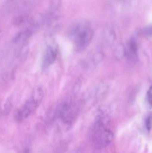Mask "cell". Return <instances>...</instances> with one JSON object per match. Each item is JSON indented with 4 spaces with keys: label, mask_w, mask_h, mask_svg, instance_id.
Here are the masks:
<instances>
[{
    "label": "cell",
    "mask_w": 152,
    "mask_h": 153,
    "mask_svg": "<svg viewBox=\"0 0 152 153\" xmlns=\"http://www.w3.org/2000/svg\"><path fill=\"white\" fill-rule=\"evenodd\" d=\"M70 35L73 40L75 49L80 52L84 50L91 43L94 35V31L89 24L80 22L76 24L72 28Z\"/></svg>",
    "instance_id": "obj_1"
},
{
    "label": "cell",
    "mask_w": 152,
    "mask_h": 153,
    "mask_svg": "<svg viewBox=\"0 0 152 153\" xmlns=\"http://www.w3.org/2000/svg\"><path fill=\"white\" fill-rule=\"evenodd\" d=\"M44 98V91L42 88H36L33 91L29 100L20 108L16 114V119L18 122H22L28 119L36 111Z\"/></svg>",
    "instance_id": "obj_2"
},
{
    "label": "cell",
    "mask_w": 152,
    "mask_h": 153,
    "mask_svg": "<svg viewBox=\"0 0 152 153\" xmlns=\"http://www.w3.org/2000/svg\"><path fill=\"white\" fill-rule=\"evenodd\" d=\"M114 138L113 133L107 128H92V140L94 146L98 149H103L112 143Z\"/></svg>",
    "instance_id": "obj_3"
},
{
    "label": "cell",
    "mask_w": 152,
    "mask_h": 153,
    "mask_svg": "<svg viewBox=\"0 0 152 153\" xmlns=\"http://www.w3.org/2000/svg\"><path fill=\"white\" fill-rule=\"evenodd\" d=\"M58 55V45L54 42H51L47 45L45 50L43 59V65L44 67H49L56 61Z\"/></svg>",
    "instance_id": "obj_4"
},
{
    "label": "cell",
    "mask_w": 152,
    "mask_h": 153,
    "mask_svg": "<svg viewBox=\"0 0 152 153\" xmlns=\"http://www.w3.org/2000/svg\"><path fill=\"white\" fill-rule=\"evenodd\" d=\"M125 58L132 64L138 61V45L134 38L130 39L125 46Z\"/></svg>",
    "instance_id": "obj_5"
},
{
    "label": "cell",
    "mask_w": 152,
    "mask_h": 153,
    "mask_svg": "<svg viewBox=\"0 0 152 153\" xmlns=\"http://www.w3.org/2000/svg\"><path fill=\"white\" fill-rule=\"evenodd\" d=\"M104 58V54L101 51H95L91 54L85 62V66L89 70H92L98 67L103 61Z\"/></svg>",
    "instance_id": "obj_6"
},
{
    "label": "cell",
    "mask_w": 152,
    "mask_h": 153,
    "mask_svg": "<svg viewBox=\"0 0 152 153\" xmlns=\"http://www.w3.org/2000/svg\"><path fill=\"white\" fill-rule=\"evenodd\" d=\"M103 40L106 44L111 46L116 40V32L112 25H107L103 31Z\"/></svg>",
    "instance_id": "obj_7"
},
{
    "label": "cell",
    "mask_w": 152,
    "mask_h": 153,
    "mask_svg": "<svg viewBox=\"0 0 152 153\" xmlns=\"http://www.w3.org/2000/svg\"><path fill=\"white\" fill-rule=\"evenodd\" d=\"M110 86L107 82H101L98 84L93 92V99L95 100H99L104 98L109 92Z\"/></svg>",
    "instance_id": "obj_8"
},
{
    "label": "cell",
    "mask_w": 152,
    "mask_h": 153,
    "mask_svg": "<svg viewBox=\"0 0 152 153\" xmlns=\"http://www.w3.org/2000/svg\"><path fill=\"white\" fill-rule=\"evenodd\" d=\"M34 27H30V28H25L23 31H20L19 33H18L16 35V37L13 39V42L15 43H25L26 40L29 38L30 36L33 33V29H34Z\"/></svg>",
    "instance_id": "obj_9"
},
{
    "label": "cell",
    "mask_w": 152,
    "mask_h": 153,
    "mask_svg": "<svg viewBox=\"0 0 152 153\" xmlns=\"http://www.w3.org/2000/svg\"><path fill=\"white\" fill-rule=\"evenodd\" d=\"M114 56L116 59L121 60L125 57V46L122 44H118L114 49Z\"/></svg>",
    "instance_id": "obj_10"
},
{
    "label": "cell",
    "mask_w": 152,
    "mask_h": 153,
    "mask_svg": "<svg viewBox=\"0 0 152 153\" xmlns=\"http://www.w3.org/2000/svg\"><path fill=\"white\" fill-rule=\"evenodd\" d=\"M11 100H10V99H7L5 101V102L4 103V106H3V109L1 113H3L4 114H7L10 112V109H11Z\"/></svg>",
    "instance_id": "obj_11"
},
{
    "label": "cell",
    "mask_w": 152,
    "mask_h": 153,
    "mask_svg": "<svg viewBox=\"0 0 152 153\" xmlns=\"http://www.w3.org/2000/svg\"><path fill=\"white\" fill-rule=\"evenodd\" d=\"M147 100L149 105H150L151 107H152V86L149 88L148 91Z\"/></svg>",
    "instance_id": "obj_12"
},
{
    "label": "cell",
    "mask_w": 152,
    "mask_h": 153,
    "mask_svg": "<svg viewBox=\"0 0 152 153\" xmlns=\"http://www.w3.org/2000/svg\"><path fill=\"white\" fill-rule=\"evenodd\" d=\"M146 128L148 130H150L152 127V116H149L146 120Z\"/></svg>",
    "instance_id": "obj_13"
},
{
    "label": "cell",
    "mask_w": 152,
    "mask_h": 153,
    "mask_svg": "<svg viewBox=\"0 0 152 153\" xmlns=\"http://www.w3.org/2000/svg\"><path fill=\"white\" fill-rule=\"evenodd\" d=\"M144 33L147 36H152V25H148L146 28H145Z\"/></svg>",
    "instance_id": "obj_14"
},
{
    "label": "cell",
    "mask_w": 152,
    "mask_h": 153,
    "mask_svg": "<svg viewBox=\"0 0 152 153\" xmlns=\"http://www.w3.org/2000/svg\"><path fill=\"white\" fill-rule=\"evenodd\" d=\"M24 153H28V151H26V152H25Z\"/></svg>",
    "instance_id": "obj_15"
},
{
    "label": "cell",
    "mask_w": 152,
    "mask_h": 153,
    "mask_svg": "<svg viewBox=\"0 0 152 153\" xmlns=\"http://www.w3.org/2000/svg\"><path fill=\"white\" fill-rule=\"evenodd\" d=\"M1 111L0 110V114H1Z\"/></svg>",
    "instance_id": "obj_16"
}]
</instances>
